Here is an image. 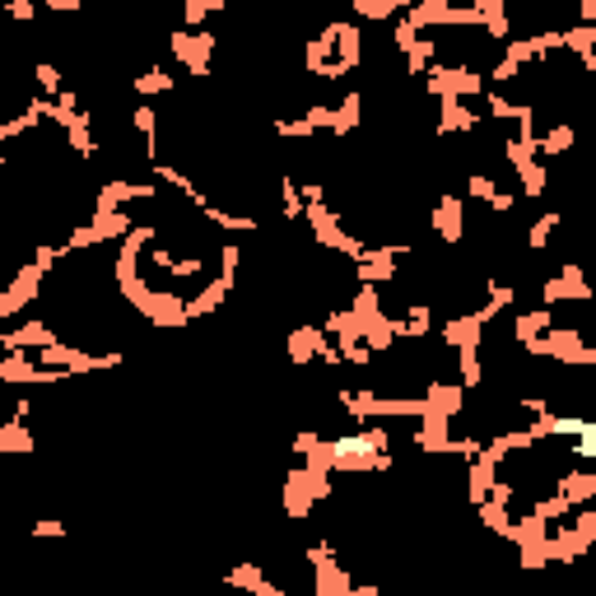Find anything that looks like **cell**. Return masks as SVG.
Listing matches in <instances>:
<instances>
[{
    "mask_svg": "<svg viewBox=\"0 0 596 596\" xmlns=\"http://www.w3.org/2000/svg\"><path fill=\"white\" fill-rule=\"evenodd\" d=\"M173 89V75H168L163 66H149L136 75V94H168Z\"/></svg>",
    "mask_w": 596,
    "mask_h": 596,
    "instance_id": "277c9868",
    "label": "cell"
},
{
    "mask_svg": "<svg viewBox=\"0 0 596 596\" xmlns=\"http://www.w3.org/2000/svg\"><path fill=\"white\" fill-rule=\"evenodd\" d=\"M359 66H364V38L345 19H336L322 29V38L308 42V75L317 79H345Z\"/></svg>",
    "mask_w": 596,
    "mask_h": 596,
    "instance_id": "6da1fadb",
    "label": "cell"
},
{
    "mask_svg": "<svg viewBox=\"0 0 596 596\" xmlns=\"http://www.w3.org/2000/svg\"><path fill=\"white\" fill-rule=\"evenodd\" d=\"M52 10H79V0H47Z\"/></svg>",
    "mask_w": 596,
    "mask_h": 596,
    "instance_id": "8992f818",
    "label": "cell"
},
{
    "mask_svg": "<svg viewBox=\"0 0 596 596\" xmlns=\"http://www.w3.org/2000/svg\"><path fill=\"white\" fill-rule=\"evenodd\" d=\"M434 228H438V238L461 243V238H466V201H461V196H438V205H434Z\"/></svg>",
    "mask_w": 596,
    "mask_h": 596,
    "instance_id": "3957f363",
    "label": "cell"
},
{
    "mask_svg": "<svg viewBox=\"0 0 596 596\" xmlns=\"http://www.w3.org/2000/svg\"><path fill=\"white\" fill-rule=\"evenodd\" d=\"M545 294V304L555 308V304H583V298H592V285H587V275L578 262H564L560 275H550V280L541 285Z\"/></svg>",
    "mask_w": 596,
    "mask_h": 596,
    "instance_id": "7a4b0ae2",
    "label": "cell"
},
{
    "mask_svg": "<svg viewBox=\"0 0 596 596\" xmlns=\"http://www.w3.org/2000/svg\"><path fill=\"white\" fill-rule=\"evenodd\" d=\"M401 6L396 0H354V14H364V19H392Z\"/></svg>",
    "mask_w": 596,
    "mask_h": 596,
    "instance_id": "5b68a950",
    "label": "cell"
}]
</instances>
